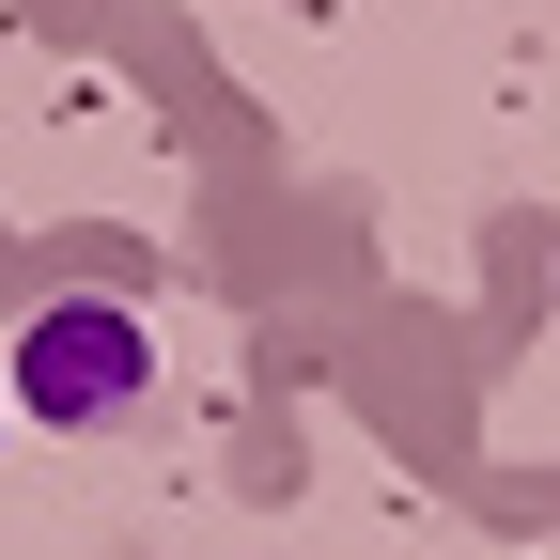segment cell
I'll use <instances>...</instances> for the list:
<instances>
[{"mask_svg": "<svg viewBox=\"0 0 560 560\" xmlns=\"http://www.w3.org/2000/svg\"><path fill=\"white\" fill-rule=\"evenodd\" d=\"M140 389H156V327L109 312V296H62L16 327V405L62 420V436H109V420H140Z\"/></svg>", "mask_w": 560, "mask_h": 560, "instance_id": "obj_1", "label": "cell"}]
</instances>
